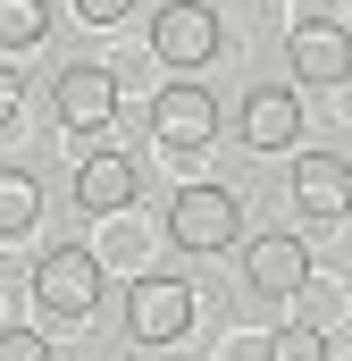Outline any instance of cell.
I'll use <instances>...</instances> for the list:
<instances>
[{
  "instance_id": "cell-1",
  "label": "cell",
  "mask_w": 352,
  "mask_h": 361,
  "mask_svg": "<svg viewBox=\"0 0 352 361\" xmlns=\"http://www.w3.org/2000/svg\"><path fill=\"white\" fill-rule=\"evenodd\" d=\"M101 252L92 244H51L42 261H34V302H42V319H92L101 311Z\"/></svg>"
},
{
  "instance_id": "cell-2",
  "label": "cell",
  "mask_w": 352,
  "mask_h": 361,
  "mask_svg": "<svg viewBox=\"0 0 352 361\" xmlns=\"http://www.w3.org/2000/svg\"><path fill=\"white\" fill-rule=\"evenodd\" d=\"M244 235V193L227 185H184L168 202V244L176 252H227Z\"/></svg>"
},
{
  "instance_id": "cell-3",
  "label": "cell",
  "mask_w": 352,
  "mask_h": 361,
  "mask_svg": "<svg viewBox=\"0 0 352 361\" xmlns=\"http://www.w3.org/2000/svg\"><path fill=\"white\" fill-rule=\"evenodd\" d=\"M184 328H193V286H184V277H168V269H143L134 286H126V336H134V345L168 353Z\"/></svg>"
},
{
  "instance_id": "cell-4",
  "label": "cell",
  "mask_w": 352,
  "mask_h": 361,
  "mask_svg": "<svg viewBox=\"0 0 352 361\" xmlns=\"http://www.w3.org/2000/svg\"><path fill=\"white\" fill-rule=\"evenodd\" d=\"M218 42H227V25H218L210 0H168V8L151 17V59H160V68H210Z\"/></svg>"
},
{
  "instance_id": "cell-5",
  "label": "cell",
  "mask_w": 352,
  "mask_h": 361,
  "mask_svg": "<svg viewBox=\"0 0 352 361\" xmlns=\"http://www.w3.org/2000/svg\"><path fill=\"white\" fill-rule=\"evenodd\" d=\"M151 135H160V152H210L218 143V92L201 76H176L151 101Z\"/></svg>"
},
{
  "instance_id": "cell-6",
  "label": "cell",
  "mask_w": 352,
  "mask_h": 361,
  "mask_svg": "<svg viewBox=\"0 0 352 361\" xmlns=\"http://www.w3.org/2000/svg\"><path fill=\"white\" fill-rule=\"evenodd\" d=\"M118 68H101V59H84V68H59V85H51V118L68 126V135H101L109 118H118Z\"/></svg>"
},
{
  "instance_id": "cell-7",
  "label": "cell",
  "mask_w": 352,
  "mask_h": 361,
  "mask_svg": "<svg viewBox=\"0 0 352 361\" xmlns=\"http://www.w3.org/2000/svg\"><path fill=\"white\" fill-rule=\"evenodd\" d=\"M244 286H252L260 302H294V294L310 286V244H302V235H252V244H244Z\"/></svg>"
},
{
  "instance_id": "cell-8",
  "label": "cell",
  "mask_w": 352,
  "mask_h": 361,
  "mask_svg": "<svg viewBox=\"0 0 352 361\" xmlns=\"http://www.w3.org/2000/svg\"><path fill=\"white\" fill-rule=\"evenodd\" d=\"M285 59H294L302 85H344L352 76V34L336 25V17H302L294 42H285Z\"/></svg>"
},
{
  "instance_id": "cell-9",
  "label": "cell",
  "mask_w": 352,
  "mask_h": 361,
  "mask_svg": "<svg viewBox=\"0 0 352 361\" xmlns=\"http://www.w3.org/2000/svg\"><path fill=\"white\" fill-rule=\"evenodd\" d=\"M294 135H302V92L294 85L244 92V152H294Z\"/></svg>"
},
{
  "instance_id": "cell-10",
  "label": "cell",
  "mask_w": 352,
  "mask_h": 361,
  "mask_svg": "<svg viewBox=\"0 0 352 361\" xmlns=\"http://www.w3.org/2000/svg\"><path fill=\"white\" fill-rule=\"evenodd\" d=\"M294 202L310 219H344L352 210V160L344 152H302L294 160Z\"/></svg>"
},
{
  "instance_id": "cell-11",
  "label": "cell",
  "mask_w": 352,
  "mask_h": 361,
  "mask_svg": "<svg viewBox=\"0 0 352 361\" xmlns=\"http://www.w3.org/2000/svg\"><path fill=\"white\" fill-rule=\"evenodd\" d=\"M134 193H143V169L126 152H92L84 169H76V210H92V219H118Z\"/></svg>"
},
{
  "instance_id": "cell-12",
  "label": "cell",
  "mask_w": 352,
  "mask_h": 361,
  "mask_svg": "<svg viewBox=\"0 0 352 361\" xmlns=\"http://www.w3.org/2000/svg\"><path fill=\"white\" fill-rule=\"evenodd\" d=\"M34 219H42V185L25 169H0V235H25Z\"/></svg>"
},
{
  "instance_id": "cell-13",
  "label": "cell",
  "mask_w": 352,
  "mask_h": 361,
  "mask_svg": "<svg viewBox=\"0 0 352 361\" xmlns=\"http://www.w3.org/2000/svg\"><path fill=\"white\" fill-rule=\"evenodd\" d=\"M51 34V0H0V51H34Z\"/></svg>"
},
{
  "instance_id": "cell-14",
  "label": "cell",
  "mask_w": 352,
  "mask_h": 361,
  "mask_svg": "<svg viewBox=\"0 0 352 361\" xmlns=\"http://www.w3.org/2000/svg\"><path fill=\"white\" fill-rule=\"evenodd\" d=\"M268 361H327V336L310 319H285V328H268Z\"/></svg>"
},
{
  "instance_id": "cell-15",
  "label": "cell",
  "mask_w": 352,
  "mask_h": 361,
  "mask_svg": "<svg viewBox=\"0 0 352 361\" xmlns=\"http://www.w3.org/2000/svg\"><path fill=\"white\" fill-rule=\"evenodd\" d=\"M0 361H51V336L42 328H0Z\"/></svg>"
},
{
  "instance_id": "cell-16",
  "label": "cell",
  "mask_w": 352,
  "mask_h": 361,
  "mask_svg": "<svg viewBox=\"0 0 352 361\" xmlns=\"http://www.w3.org/2000/svg\"><path fill=\"white\" fill-rule=\"evenodd\" d=\"M17 109H25V85H17V68H0V135L17 126Z\"/></svg>"
},
{
  "instance_id": "cell-17",
  "label": "cell",
  "mask_w": 352,
  "mask_h": 361,
  "mask_svg": "<svg viewBox=\"0 0 352 361\" xmlns=\"http://www.w3.org/2000/svg\"><path fill=\"white\" fill-rule=\"evenodd\" d=\"M126 8H134V0H76V17H84V25H118Z\"/></svg>"
}]
</instances>
